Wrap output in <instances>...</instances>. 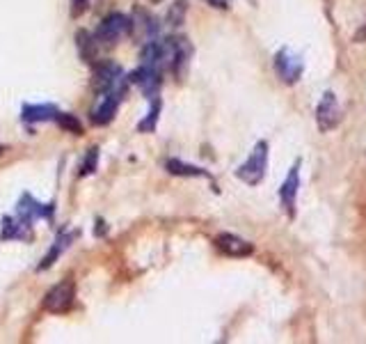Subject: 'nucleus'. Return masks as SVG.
<instances>
[{"instance_id":"obj_2","label":"nucleus","mask_w":366,"mask_h":344,"mask_svg":"<svg viewBox=\"0 0 366 344\" xmlns=\"http://www.w3.org/2000/svg\"><path fill=\"white\" fill-rule=\"evenodd\" d=\"M133 30V21L121 12H112L99 23L96 35L94 37L99 39V44H117L121 37L131 35Z\"/></svg>"},{"instance_id":"obj_1","label":"nucleus","mask_w":366,"mask_h":344,"mask_svg":"<svg viewBox=\"0 0 366 344\" xmlns=\"http://www.w3.org/2000/svg\"><path fill=\"white\" fill-rule=\"evenodd\" d=\"M265 170H268V142L259 140L254 145L252 154H250V159L236 170V177L247 186H256L265 177Z\"/></svg>"},{"instance_id":"obj_19","label":"nucleus","mask_w":366,"mask_h":344,"mask_svg":"<svg viewBox=\"0 0 366 344\" xmlns=\"http://www.w3.org/2000/svg\"><path fill=\"white\" fill-rule=\"evenodd\" d=\"M96 166H99V149L92 147L90 152L85 154V159H83V163H81V177L92 175V172L96 170Z\"/></svg>"},{"instance_id":"obj_14","label":"nucleus","mask_w":366,"mask_h":344,"mask_svg":"<svg viewBox=\"0 0 366 344\" xmlns=\"http://www.w3.org/2000/svg\"><path fill=\"white\" fill-rule=\"evenodd\" d=\"M165 168H167L170 175H176V177H209V172H206L204 168L188 166V163L176 161V159H170Z\"/></svg>"},{"instance_id":"obj_7","label":"nucleus","mask_w":366,"mask_h":344,"mask_svg":"<svg viewBox=\"0 0 366 344\" xmlns=\"http://www.w3.org/2000/svg\"><path fill=\"white\" fill-rule=\"evenodd\" d=\"M53 213V204H41L37 202L30 193H23L21 200L17 202V218L23 223L26 227H30L34 220L39 218H48Z\"/></svg>"},{"instance_id":"obj_20","label":"nucleus","mask_w":366,"mask_h":344,"mask_svg":"<svg viewBox=\"0 0 366 344\" xmlns=\"http://www.w3.org/2000/svg\"><path fill=\"white\" fill-rule=\"evenodd\" d=\"M71 5H74V14H83L85 10L90 7V0H71Z\"/></svg>"},{"instance_id":"obj_18","label":"nucleus","mask_w":366,"mask_h":344,"mask_svg":"<svg viewBox=\"0 0 366 344\" xmlns=\"http://www.w3.org/2000/svg\"><path fill=\"white\" fill-rule=\"evenodd\" d=\"M158 115H161V99H154V104H152V111H149L147 120H142L140 124H138V128H140V131H145V133H152L154 128H156Z\"/></svg>"},{"instance_id":"obj_11","label":"nucleus","mask_w":366,"mask_h":344,"mask_svg":"<svg viewBox=\"0 0 366 344\" xmlns=\"http://www.w3.org/2000/svg\"><path fill=\"white\" fill-rule=\"evenodd\" d=\"M215 246H218L220 253H225L229 257H247L254 253V246L245 239H241V236L236 234H229V232H222L218 234V239H215Z\"/></svg>"},{"instance_id":"obj_15","label":"nucleus","mask_w":366,"mask_h":344,"mask_svg":"<svg viewBox=\"0 0 366 344\" xmlns=\"http://www.w3.org/2000/svg\"><path fill=\"white\" fill-rule=\"evenodd\" d=\"M26 225L21 223L19 218H10L7 216L5 220H3V234H0V239L3 241H14V239H28V232H26Z\"/></svg>"},{"instance_id":"obj_6","label":"nucleus","mask_w":366,"mask_h":344,"mask_svg":"<svg viewBox=\"0 0 366 344\" xmlns=\"http://www.w3.org/2000/svg\"><path fill=\"white\" fill-rule=\"evenodd\" d=\"M275 71L284 83H289V85L298 83L305 71V62L298 53L289 51V48H282V51L275 55Z\"/></svg>"},{"instance_id":"obj_5","label":"nucleus","mask_w":366,"mask_h":344,"mask_svg":"<svg viewBox=\"0 0 366 344\" xmlns=\"http://www.w3.org/2000/svg\"><path fill=\"white\" fill-rule=\"evenodd\" d=\"M74 298H76V287L74 283H57L55 287L46 292L44 296V307L48 312L53 314H60V312H67L71 305H74Z\"/></svg>"},{"instance_id":"obj_10","label":"nucleus","mask_w":366,"mask_h":344,"mask_svg":"<svg viewBox=\"0 0 366 344\" xmlns=\"http://www.w3.org/2000/svg\"><path fill=\"white\" fill-rule=\"evenodd\" d=\"M298 189H300V161L289 170L282 189H279V200L289 216H296V200H298Z\"/></svg>"},{"instance_id":"obj_4","label":"nucleus","mask_w":366,"mask_h":344,"mask_svg":"<svg viewBox=\"0 0 366 344\" xmlns=\"http://www.w3.org/2000/svg\"><path fill=\"white\" fill-rule=\"evenodd\" d=\"M121 99H124V92H121V90H110V92H103V95H99V102H96V106L90 113L92 122H94V124H99V126L110 124V122L114 120V115H117V108H119Z\"/></svg>"},{"instance_id":"obj_16","label":"nucleus","mask_w":366,"mask_h":344,"mask_svg":"<svg viewBox=\"0 0 366 344\" xmlns=\"http://www.w3.org/2000/svg\"><path fill=\"white\" fill-rule=\"evenodd\" d=\"M96 44H99V39L92 37L90 32H85V30L78 32V46H81L83 60H88V62H94L96 60Z\"/></svg>"},{"instance_id":"obj_17","label":"nucleus","mask_w":366,"mask_h":344,"mask_svg":"<svg viewBox=\"0 0 366 344\" xmlns=\"http://www.w3.org/2000/svg\"><path fill=\"white\" fill-rule=\"evenodd\" d=\"M55 122H57V124H60L62 128H67L69 133H76V135H81V133H83L81 120H78L76 115H71V113H57Z\"/></svg>"},{"instance_id":"obj_3","label":"nucleus","mask_w":366,"mask_h":344,"mask_svg":"<svg viewBox=\"0 0 366 344\" xmlns=\"http://www.w3.org/2000/svg\"><path fill=\"white\" fill-rule=\"evenodd\" d=\"M92 88H94L96 95H103V92L110 90H121L124 92V71L117 64L103 62L94 69V76H92Z\"/></svg>"},{"instance_id":"obj_12","label":"nucleus","mask_w":366,"mask_h":344,"mask_svg":"<svg viewBox=\"0 0 366 344\" xmlns=\"http://www.w3.org/2000/svg\"><path fill=\"white\" fill-rule=\"evenodd\" d=\"M57 106L53 104H26L21 111V117L28 124H37V122H55L57 117Z\"/></svg>"},{"instance_id":"obj_8","label":"nucleus","mask_w":366,"mask_h":344,"mask_svg":"<svg viewBox=\"0 0 366 344\" xmlns=\"http://www.w3.org/2000/svg\"><path fill=\"white\" fill-rule=\"evenodd\" d=\"M316 122H318L321 131H329L341 122V106L336 102L334 92H325L323 99L316 106Z\"/></svg>"},{"instance_id":"obj_13","label":"nucleus","mask_w":366,"mask_h":344,"mask_svg":"<svg viewBox=\"0 0 366 344\" xmlns=\"http://www.w3.org/2000/svg\"><path fill=\"white\" fill-rule=\"evenodd\" d=\"M71 239H74V234H67V232H60V234H57V239H55V243H53V248L48 250L46 257H44V260H41V264H39V271H44V269H48V267H53L57 257L62 255V250H64V248H69V241H71Z\"/></svg>"},{"instance_id":"obj_9","label":"nucleus","mask_w":366,"mask_h":344,"mask_svg":"<svg viewBox=\"0 0 366 344\" xmlns=\"http://www.w3.org/2000/svg\"><path fill=\"white\" fill-rule=\"evenodd\" d=\"M161 76H163V71L147 67V64H140V67L131 74V83L138 85V88L154 102V99L158 97V90H161V81H163Z\"/></svg>"}]
</instances>
